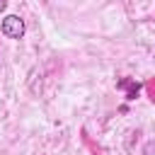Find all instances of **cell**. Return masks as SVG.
<instances>
[{
	"label": "cell",
	"instance_id": "cell-1",
	"mask_svg": "<svg viewBox=\"0 0 155 155\" xmlns=\"http://www.w3.org/2000/svg\"><path fill=\"white\" fill-rule=\"evenodd\" d=\"M0 31L7 36V39H22L24 36V19L19 15H7L0 24Z\"/></svg>",
	"mask_w": 155,
	"mask_h": 155
},
{
	"label": "cell",
	"instance_id": "cell-2",
	"mask_svg": "<svg viewBox=\"0 0 155 155\" xmlns=\"http://www.w3.org/2000/svg\"><path fill=\"white\" fill-rule=\"evenodd\" d=\"M119 87H121V90H128V99H136V94H138V90H140V85L133 82V80H119Z\"/></svg>",
	"mask_w": 155,
	"mask_h": 155
},
{
	"label": "cell",
	"instance_id": "cell-3",
	"mask_svg": "<svg viewBox=\"0 0 155 155\" xmlns=\"http://www.w3.org/2000/svg\"><path fill=\"white\" fill-rule=\"evenodd\" d=\"M5 7H7V0H0V12H2Z\"/></svg>",
	"mask_w": 155,
	"mask_h": 155
}]
</instances>
